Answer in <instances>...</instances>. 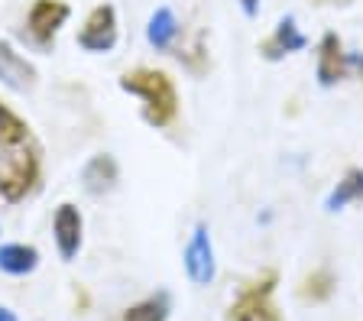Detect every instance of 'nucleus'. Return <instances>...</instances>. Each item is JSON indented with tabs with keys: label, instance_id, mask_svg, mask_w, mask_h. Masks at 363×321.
Listing matches in <instances>:
<instances>
[{
	"label": "nucleus",
	"instance_id": "1",
	"mask_svg": "<svg viewBox=\"0 0 363 321\" xmlns=\"http://www.w3.org/2000/svg\"><path fill=\"white\" fill-rule=\"evenodd\" d=\"M117 84H121L123 94L143 104V120L156 130L169 127L179 117V91H175V81L169 78V72L140 65V69L123 72Z\"/></svg>",
	"mask_w": 363,
	"mask_h": 321
},
{
	"label": "nucleus",
	"instance_id": "2",
	"mask_svg": "<svg viewBox=\"0 0 363 321\" xmlns=\"http://www.w3.org/2000/svg\"><path fill=\"white\" fill-rule=\"evenodd\" d=\"M39 185V153L30 143L0 150V198L16 205Z\"/></svg>",
	"mask_w": 363,
	"mask_h": 321
},
{
	"label": "nucleus",
	"instance_id": "3",
	"mask_svg": "<svg viewBox=\"0 0 363 321\" xmlns=\"http://www.w3.org/2000/svg\"><path fill=\"white\" fill-rule=\"evenodd\" d=\"M276 283H279L276 269L259 273L253 283H247L240 292H237V298L230 302L224 321H282L279 308H276V302H272Z\"/></svg>",
	"mask_w": 363,
	"mask_h": 321
},
{
	"label": "nucleus",
	"instance_id": "4",
	"mask_svg": "<svg viewBox=\"0 0 363 321\" xmlns=\"http://www.w3.org/2000/svg\"><path fill=\"white\" fill-rule=\"evenodd\" d=\"M68 16H72V7L65 0H33V7L26 10V20H23L26 39L39 52H49L59 39L62 26L68 23Z\"/></svg>",
	"mask_w": 363,
	"mask_h": 321
},
{
	"label": "nucleus",
	"instance_id": "5",
	"mask_svg": "<svg viewBox=\"0 0 363 321\" xmlns=\"http://www.w3.org/2000/svg\"><path fill=\"white\" fill-rule=\"evenodd\" d=\"M121 39V23H117V7L113 4H98L84 16V26L78 30V46L91 55H107L113 52Z\"/></svg>",
	"mask_w": 363,
	"mask_h": 321
},
{
	"label": "nucleus",
	"instance_id": "6",
	"mask_svg": "<svg viewBox=\"0 0 363 321\" xmlns=\"http://www.w3.org/2000/svg\"><path fill=\"white\" fill-rule=\"evenodd\" d=\"M185 273L195 286H211L218 276V260H214V244H211V230L208 224H195L185 247Z\"/></svg>",
	"mask_w": 363,
	"mask_h": 321
},
{
	"label": "nucleus",
	"instance_id": "7",
	"mask_svg": "<svg viewBox=\"0 0 363 321\" xmlns=\"http://www.w3.org/2000/svg\"><path fill=\"white\" fill-rule=\"evenodd\" d=\"M350 75V52H344V39L337 33H325L318 39L315 78L321 88H334Z\"/></svg>",
	"mask_w": 363,
	"mask_h": 321
},
{
	"label": "nucleus",
	"instance_id": "8",
	"mask_svg": "<svg viewBox=\"0 0 363 321\" xmlns=\"http://www.w3.org/2000/svg\"><path fill=\"white\" fill-rule=\"evenodd\" d=\"M39 81V72L10 39H0V84L13 94H30Z\"/></svg>",
	"mask_w": 363,
	"mask_h": 321
},
{
	"label": "nucleus",
	"instance_id": "9",
	"mask_svg": "<svg viewBox=\"0 0 363 321\" xmlns=\"http://www.w3.org/2000/svg\"><path fill=\"white\" fill-rule=\"evenodd\" d=\"M52 237L62 260H75L84 240V218L72 201H62L52 214Z\"/></svg>",
	"mask_w": 363,
	"mask_h": 321
},
{
	"label": "nucleus",
	"instance_id": "10",
	"mask_svg": "<svg viewBox=\"0 0 363 321\" xmlns=\"http://www.w3.org/2000/svg\"><path fill=\"white\" fill-rule=\"evenodd\" d=\"M305 46H308V36L298 30V20H295L292 13H286V16H279L276 30L259 43V55H263L266 62H282L286 55L302 52Z\"/></svg>",
	"mask_w": 363,
	"mask_h": 321
},
{
	"label": "nucleus",
	"instance_id": "11",
	"mask_svg": "<svg viewBox=\"0 0 363 321\" xmlns=\"http://www.w3.org/2000/svg\"><path fill=\"white\" fill-rule=\"evenodd\" d=\"M121 182V166L111 153H94L88 162L82 166V188L88 191L91 198H104L117 188Z\"/></svg>",
	"mask_w": 363,
	"mask_h": 321
},
{
	"label": "nucleus",
	"instance_id": "12",
	"mask_svg": "<svg viewBox=\"0 0 363 321\" xmlns=\"http://www.w3.org/2000/svg\"><path fill=\"white\" fill-rule=\"evenodd\" d=\"M179 39V20H175L172 7H156L150 13V23H146V43H150L156 52H169Z\"/></svg>",
	"mask_w": 363,
	"mask_h": 321
},
{
	"label": "nucleus",
	"instance_id": "13",
	"mask_svg": "<svg viewBox=\"0 0 363 321\" xmlns=\"http://www.w3.org/2000/svg\"><path fill=\"white\" fill-rule=\"evenodd\" d=\"M357 201H363V169L360 166L347 169V172L340 176V182L328 191L325 211H331V214L334 211H344L347 205H357Z\"/></svg>",
	"mask_w": 363,
	"mask_h": 321
},
{
	"label": "nucleus",
	"instance_id": "14",
	"mask_svg": "<svg viewBox=\"0 0 363 321\" xmlns=\"http://www.w3.org/2000/svg\"><path fill=\"white\" fill-rule=\"evenodd\" d=\"M39 266V250L33 244H0V273L30 276Z\"/></svg>",
	"mask_w": 363,
	"mask_h": 321
},
{
	"label": "nucleus",
	"instance_id": "15",
	"mask_svg": "<svg viewBox=\"0 0 363 321\" xmlns=\"http://www.w3.org/2000/svg\"><path fill=\"white\" fill-rule=\"evenodd\" d=\"M172 315V298L169 292H152L143 302H136L123 312V321H169Z\"/></svg>",
	"mask_w": 363,
	"mask_h": 321
},
{
	"label": "nucleus",
	"instance_id": "16",
	"mask_svg": "<svg viewBox=\"0 0 363 321\" xmlns=\"http://www.w3.org/2000/svg\"><path fill=\"white\" fill-rule=\"evenodd\" d=\"M23 143H30V123L7 104H0V150H13Z\"/></svg>",
	"mask_w": 363,
	"mask_h": 321
},
{
	"label": "nucleus",
	"instance_id": "17",
	"mask_svg": "<svg viewBox=\"0 0 363 321\" xmlns=\"http://www.w3.org/2000/svg\"><path fill=\"white\" fill-rule=\"evenodd\" d=\"M334 292V276L328 269H315L302 283V298H311V302H325Z\"/></svg>",
	"mask_w": 363,
	"mask_h": 321
},
{
	"label": "nucleus",
	"instance_id": "18",
	"mask_svg": "<svg viewBox=\"0 0 363 321\" xmlns=\"http://www.w3.org/2000/svg\"><path fill=\"white\" fill-rule=\"evenodd\" d=\"M237 4H240V10L247 16H257L259 13V0H237Z\"/></svg>",
	"mask_w": 363,
	"mask_h": 321
},
{
	"label": "nucleus",
	"instance_id": "19",
	"mask_svg": "<svg viewBox=\"0 0 363 321\" xmlns=\"http://www.w3.org/2000/svg\"><path fill=\"white\" fill-rule=\"evenodd\" d=\"M350 72H357V75H360V78H363V52L350 55Z\"/></svg>",
	"mask_w": 363,
	"mask_h": 321
},
{
	"label": "nucleus",
	"instance_id": "20",
	"mask_svg": "<svg viewBox=\"0 0 363 321\" xmlns=\"http://www.w3.org/2000/svg\"><path fill=\"white\" fill-rule=\"evenodd\" d=\"M0 321H20V318H16V315L10 312V308H4V305H0Z\"/></svg>",
	"mask_w": 363,
	"mask_h": 321
}]
</instances>
